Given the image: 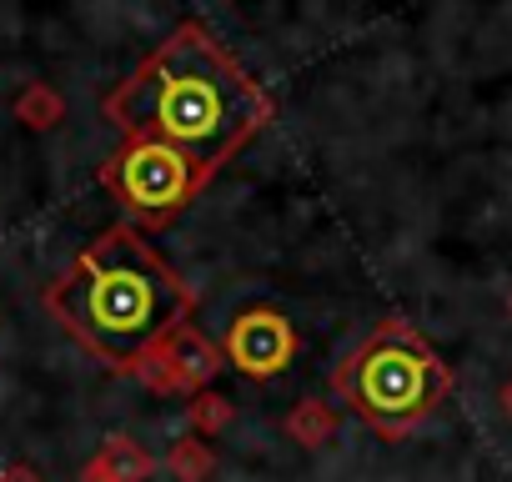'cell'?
Returning a JSON list of instances; mask_svg holds the SVG:
<instances>
[{"label": "cell", "mask_w": 512, "mask_h": 482, "mask_svg": "<svg viewBox=\"0 0 512 482\" xmlns=\"http://www.w3.org/2000/svg\"><path fill=\"white\" fill-rule=\"evenodd\" d=\"M106 116L141 141L176 146L211 176L272 121V101L206 26L186 21L121 81Z\"/></svg>", "instance_id": "1"}, {"label": "cell", "mask_w": 512, "mask_h": 482, "mask_svg": "<svg viewBox=\"0 0 512 482\" xmlns=\"http://www.w3.org/2000/svg\"><path fill=\"white\" fill-rule=\"evenodd\" d=\"M56 312L96 357L111 367H136L186 327L191 297L151 252V241H141V231L111 226L61 282Z\"/></svg>", "instance_id": "2"}, {"label": "cell", "mask_w": 512, "mask_h": 482, "mask_svg": "<svg viewBox=\"0 0 512 482\" xmlns=\"http://www.w3.org/2000/svg\"><path fill=\"white\" fill-rule=\"evenodd\" d=\"M337 397L362 412L377 432L402 437L432 417L452 392V367L397 317H387L332 377Z\"/></svg>", "instance_id": "3"}, {"label": "cell", "mask_w": 512, "mask_h": 482, "mask_svg": "<svg viewBox=\"0 0 512 482\" xmlns=\"http://www.w3.org/2000/svg\"><path fill=\"white\" fill-rule=\"evenodd\" d=\"M201 181L206 176L196 171L191 156H181L166 141H141V136H131L106 166V186L121 196L126 211H136L151 226L171 221L201 191Z\"/></svg>", "instance_id": "4"}, {"label": "cell", "mask_w": 512, "mask_h": 482, "mask_svg": "<svg viewBox=\"0 0 512 482\" xmlns=\"http://www.w3.org/2000/svg\"><path fill=\"white\" fill-rule=\"evenodd\" d=\"M297 327L277 312V307H251L241 317H231L226 327V362L241 372V377H256V382H272L292 367L297 357Z\"/></svg>", "instance_id": "5"}, {"label": "cell", "mask_w": 512, "mask_h": 482, "mask_svg": "<svg viewBox=\"0 0 512 482\" xmlns=\"http://www.w3.org/2000/svg\"><path fill=\"white\" fill-rule=\"evenodd\" d=\"M156 352H161V362L171 367V387H201V382H211L216 367H221V357L211 352V342L196 337V332H186V327H181L171 342H161Z\"/></svg>", "instance_id": "6"}, {"label": "cell", "mask_w": 512, "mask_h": 482, "mask_svg": "<svg viewBox=\"0 0 512 482\" xmlns=\"http://www.w3.org/2000/svg\"><path fill=\"white\" fill-rule=\"evenodd\" d=\"M156 472V457H146L131 437H106L101 462L86 472L91 482H146Z\"/></svg>", "instance_id": "7"}, {"label": "cell", "mask_w": 512, "mask_h": 482, "mask_svg": "<svg viewBox=\"0 0 512 482\" xmlns=\"http://www.w3.org/2000/svg\"><path fill=\"white\" fill-rule=\"evenodd\" d=\"M332 427H337V422H332V412H327L322 402H302V407L292 412V422H287V432H292L302 447H322V442L332 437Z\"/></svg>", "instance_id": "8"}, {"label": "cell", "mask_w": 512, "mask_h": 482, "mask_svg": "<svg viewBox=\"0 0 512 482\" xmlns=\"http://www.w3.org/2000/svg\"><path fill=\"white\" fill-rule=\"evenodd\" d=\"M231 422V402L226 397H216V392H201V397H191V427L196 432H221Z\"/></svg>", "instance_id": "9"}, {"label": "cell", "mask_w": 512, "mask_h": 482, "mask_svg": "<svg viewBox=\"0 0 512 482\" xmlns=\"http://www.w3.org/2000/svg\"><path fill=\"white\" fill-rule=\"evenodd\" d=\"M171 472H176V482H201L206 472H211V452H206V442H181L176 452H171Z\"/></svg>", "instance_id": "10"}, {"label": "cell", "mask_w": 512, "mask_h": 482, "mask_svg": "<svg viewBox=\"0 0 512 482\" xmlns=\"http://www.w3.org/2000/svg\"><path fill=\"white\" fill-rule=\"evenodd\" d=\"M502 412H507V417H512V382H507V387H502Z\"/></svg>", "instance_id": "11"}]
</instances>
